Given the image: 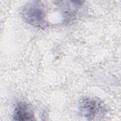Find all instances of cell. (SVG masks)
Here are the masks:
<instances>
[{"label": "cell", "mask_w": 121, "mask_h": 121, "mask_svg": "<svg viewBox=\"0 0 121 121\" xmlns=\"http://www.w3.org/2000/svg\"><path fill=\"white\" fill-rule=\"evenodd\" d=\"M78 110L81 115L89 121L99 120L106 112V106L100 99L86 96L78 102Z\"/></svg>", "instance_id": "cell-2"}, {"label": "cell", "mask_w": 121, "mask_h": 121, "mask_svg": "<svg viewBox=\"0 0 121 121\" xmlns=\"http://www.w3.org/2000/svg\"><path fill=\"white\" fill-rule=\"evenodd\" d=\"M13 120L16 121H33L35 119L34 112L32 107L26 103L21 102L15 107L13 114Z\"/></svg>", "instance_id": "cell-3"}, {"label": "cell", "mask_w": 121, "mask_h": 121, "mask_svg": "<svg viewBox=\"0 0 121 121\" xmlns=\"http://www.w3.org/2000/svg\"><path fill=\"white\" fill-rule=\"evenodd\" d=\"M23 17L33 26L44 28L48 26L44 6L39 1H32L27 3L23 9Z\"/></svg>", "instance_id": "cell-1"}]
</instances>
